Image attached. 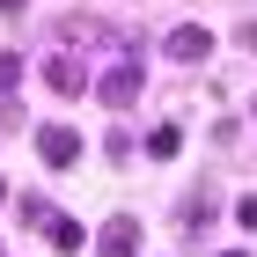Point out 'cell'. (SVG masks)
I'll list each match as a JSON object with an SVG mask.
<instances>
[{"label": "cell", "instance_id": "8fae6325", "mask_svg": "<svg viewBox=\"0 0 257 257\" xmlns=\"http://www.w3.org/2000/svg\"><path fill=\"white\" fill-rule=\"evenodd\" d=\"M22 8H30V0H0V15H22Z\"/></svg>", "mask_w": 257, "mask_h": 257}, {"label": "cell", "instance_id": "7a4b0ae2", "mask_svg": "<svg viewBox=\"0 0 257 257\" xmlns=\"http://www.w3.org/2000/svg\"><path fill=\"white\" fill-rule=\"evenodd\" d=\"M140 81H147V74H140V59H118L110 74L96 81V103H110V110H125V103H140Z\"/></svg>", "mask_w": 257, "mask_h": 257}, {"label": "cell", "instance_id": "3957f363", "mask_svg": "<svg viewBox=\"0 0 257 257\" xmlns=\"http://www.w3.org/2000/svg\"><path fill=\"white\" fill-rule=\"evenodd\" d=\"M37 155L52 162V169H74L81 162V133L74 125H37Z\"/></svg>", "mask_w": 257, "mask_h": 257}, {"label": "cell", "instance_id": "5b68a950", "mask_svg": "<svg viewBox=\"0 0 257 257\" xmlns=\"http://www.w3.org/2000/svg\"><path fill=\"white\" fill-rule=\"evenodd\" d=\"M44 81H52L59 96H81V88H88V66L66 59V52H52V59H44Z\"/></svg>", "mask_w": 257, "mask_h": 257}, {"label": "cell", "instance_id": "277c9868", "mask_svg": "<svg viewBox=\"0 0 257 257\" xmlns=\"http://www.w3.org/2000/svg\"><path fill=\"white\" fill-rule=\"evenodd\" d=\"M96 250H103V257H140V220H133V213H110L103 235H96Z\"/></svg>", "mask_w": 257, "mask_h": 257}, {"label": "cell", "instance_id": "30bf717a", "mask_svg": "<svg viewBox=\"0 0 257 257\" xmlns=\"http://www.w3.org/2000/svg\"><path fill=\"white\" fill-rule=\"evenodd\" d=\"M235 220H242V228H257V191H250V198H235Z\"/></svg>", "mask_w": 257, "mask_h": 257}, {"label": "cell", "instance_id": "7c38bea8", "mask_svg": "<svg viewBox=\"0 0 257 257\" xmlns=\"http://www.w3.org/2000/svg\"><path fill=\"white\" fill-rule=\"evenodd\" d=\"M220 257H250V250H220Z\"/></svg>", "mask_w": 257, "mask_h": 257}, {"label": "cell", "instance_id": "9c48e42d", "mask_svg": "<svg viewBox=\"0 0 257 257\" xmlns=\"http://www.w3.org/2000/svg\"><path fill=\"white\" fill-rule=\"evenodd\" d=\"M15 88H22V59L8 52V59H0V96H15Z\"/></svg>", "mask_w": 257, "mask_h": 257}, {"label": "cell", "instance_id": "4fadbf2b", "mask_svg": "<svg viewBox=\"0 0 257 257\" xmlns=\"http://www.w3.org/2000/svg\"><path fill=\"white\" fill-rule=\"evenodd\" d=\"M0 206H8V184H0Z\"/></svg>", "mask_w": 257, "mask_h": 257}, {"label": "cell", "instance_id": "6da1fadb", "mask_svg": "<svg viewBox=\"0 0 257 257\" xmlns=\"http://www.w3.org/2000/svg\"><path fill=\"white\" fill-rule=\"evenodd\" d=\"M162 52L177 66H198V59H213V30H206V22H177V30L162 37Z\"/></svg>", "mask_w": 257, "mask_h": 257}, {"label": "cell", "instance_id": "ba28073f", "mask_svg": "<svg viewBox=\"0 0 257 257\" xmlns=\"http://www.w3.org/2000/svg\"><path fill=\"white\" fill-rule=\"evenodd\" d=\"M177 147H184V133H177V125H155V133H147V155H155V162H169Z\"/></svg>", "mask_w": 257, "mask_h": 257}, {"label": "cell", "instance_id": "52a82bcc", "mask_svg": "<svg viewBox=\"0 0 257 257\" xmlns=\"http://www.w3.org/2000/svg\"><path fill=\"white\" fill-rule=\"evenodd\" d=\"M44 235H52V250H81V242H88V228H81V220H66V213H44Z\"/></svg>", "mask_w": 257, "mask_h": 257}, {"label": "cell", "instance_id": "8992f818", "mask_svg": "<svg viewBox=\"0 0 257 257\" xmlns=\"http://www.w3.org/2000/svg\"><path fill=\"white\" fill-rule=\"evenodd\" d=\"M206 220H213V191H191L177 206V228H184V235H206Z\"/></svg>", "mask_w": 257, "mask_h": 257}]
</instances>
